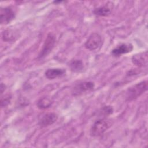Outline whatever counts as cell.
Listing matches in <instances>:
<instances>
[{"label":"cell","mask_w":148,"mask_h":148,"mask_svg":"<svg viewBox=\"0 0 148 148\" xmlns=\"http://www.w3.org/2000/svg\"><path fill=\"white\" fill-rule=\"evenodd\" d=\"M147 89V82L146 80L140 82L129 87L127 91V99L128 101L134 100L142 94Z\"/></svg>","instance_id":"obj_1"},{"label":"cell","mask_w":148,"mask_h":148,"mask_svg":"<svg viewBox=\"0 0 148 148\" xmlns=\"http://www.w3.org/2000/svg\"><path fill=\"white\" fill-rule=\"evenodd\" d=\"M110 121L106 119H99L94 122L90 129V135L98 137L102 135L110 126Z\"/></svg>","instance_id":"obj_2"},{"label":"cell","mask_w":148,"mask_h":148,"mask_svg":"<svg viewBox=\"0 0 148 148\" xmlns=\"http://www.w3.org/2000/svg\"><path fill=\"white\" fill-rule=\"evenodd\" d=\"M56 36L54 34L50 32L46 36L42 49L39 54V58H42L47 56L53 50L56 43Z\"/></svg>","instance_id":"obj_3"},{"label":"cell","mask_w":148,"mask_h":148,"mask_svg":"<svg viewBox=\"0 0 148 148\" xmlns=\"http://www.w3.org/2000/svg\"><path fill=\"white\" fill-rule=\"evenodd\" d=\"M94 88V83L92 82H83L77 84L72 89V93L74 96H79L91 91Z\"/></svg>","instance_id":"obj_4"},{"label":"cell","mask_w":148,"mask_h":148,"mask_svg":"<svg viewBox=\"0 0 148 148\" xmlns=\"http://www.w3.org/2000/svg\"><path fill=\"white\" fill-rule=\"evenodd\" d=\"M102 44V40L101 36L98 33L91 34L86 42L84 46L86 49L90 50H94L99 47Z\"/></svg>","instance_id":"obj_5"},{"label":"cell","mask_w":148,"mask_h":148,"mask_svg":"<svg viewBox=\"0 0 148 148\" xmlns=\"http://www.w3.org/2000/svg\"><path fill=\"white\" fill-rule=\"evenodd\" d=\"M15 17V13L10 7L1 8L0 20L1 24L10 23Z\"/></svg>","instance_id":"obj_6"},{"label":"cell","mask_w":148,"mask_h":148,"mask_svg":"<svg viewBox=\"0 0 148 148\" xmlns=\"http://www.w3.org/2000/svg\"><path fill=\"white\" fill-rule=\"evenodd\" d=\"M58 116L54 113H47L43 114L39 120V125L41 127H46L52 125L57 120Z\"/></svg>","instance_id":"obj_7"},{"label":"cell","mask_w":148,"mask_h":148,"mask_svg":"<svg viewBox=\"0 0 148 148\" xmlns=\"http://www.w3.org/2000/svg\"><path fill=\"white\" fill-rule=\"evenodd\" d=\"M132 63L138 66H144L147 64V51L139 53L134 55L131 58Z\"/></svg>","instance_id":"obj_8"},{"label":"cell","mask_w":148,"mask_h":148,"mask_svg":"<svg viewBox=\"0 0 148 148\" xmlns=\"http://www.w3.org/2000/svg\"><path fill=\"white\" fill-rule=\"evenodd\" d=\"M133 50V46L131 43H122L113 49L112 54L113 56L118 57L123 54L131 52Z\"/></svg>","instance_id":"obj_9"},{"label":"cell","mask_w":148,"mask_h":148,"mask_svg":"<svg viewBox=\"0 0 148 148\" xmlns=\"http://www.w3.org/2000/svg\"><path fill=\"white\" fill-rule=\"evenodd\" d=\"M65 73V71L61 68H50L45 72V75L48 79H54L62 76Z\"/></svg>","instance_id":"obj_10"},{"label":"cell","mask_w":148,"mask_h":148,"mask_svg":"<svg viewBox=\"0 0 148 148\" xmlns=\"http://www.w3.org/2000/svg\"><path fill=\"white\" fill-rule=\"evenodd\" d=\"M53 103L52 99L49 97H43L40 98L37 102V106L40 109H46L51 106Z\"/></svg>","instance_id":"obj_11"},{"label":"cell","mask_w":148,"mask_h":148,"mask_svg":"<svg viewBox=\"0 0 148 148\" xmlns=\"http://www.w3.org/2000/svg\"><path fill=\"white\" fill-rule=\"evenodd\" d=\"M93 12L97 16H106L111 13V9L108 5H105L95 8Z\"/></svg>","instance_id":"obj_12"},{"label":"cell","mask_w":148,"mask_h":148,"mask_svg":"<svg viewBox=\"0 0 148 148\" xmlns=\"http://www.w3.org/2000/svg\"><path fill=\"white\" fill-rule=\"evenodd\" d=\"M69 66L72 71L78 72L83 69V64L81 60H75L69 62Z\"/></svg>","instance_id":"obj_13"},{"label":"cell","mask_w":148,"mask_h":148,"mask_svg":"<svg viewBox=\"0 0 148 148\" xmlns=\"http://www.w3.org/2000/svg\"><path fill=\"white\" fill-rule=\"evenodd\" d=\"M14 37L13 32L10 30H6L2 33V39L5 41H12L14 40Z\"/></svg>","instance_id":"obj_14"},{"label":"cell","mask_w":148,"mask_h":148,"mask_svg":"<svg viewBox=\"0 0 148 148\" xmlns=\"http://www.w3.org/2000/svg\"><path fill=\"white\" fill-rule=\"evenodd\" d=\"M12 98V96L10 94H5L4 95H2L1 98V105L2 107H5L7 106L10 101V99Z\"/></svg>","instance_id":"obj_15"},{"label":"cell","mask_w":148,"mask_h":148,"mask_svg":"<svg viewBox=\"0 0 148 148\" xmlns=\"http://www.w3.org/2000/svg\"><path fill=\"white\" fill-rule=\"evenodd\" d=\"M102 112L104 114L105 116L109 115L113 112V109L110 106H105L102 109Z\"/></svg>","instance_id":"obj_16"},{"label":"cell","mask_w":148,"mask_h":148,"mask_svg":"<svg viewBox=\"0 0 148 148\" xmlns=\"http://www.w3.org/2000/svg\"><path fill=\"white\" fill-rule=\"evenodd\" d=\"M5 85L3 84V83H1V94H2L3 91L5 90Z\"/></svg>","instance_id":"obj_17"}]
</instances>
